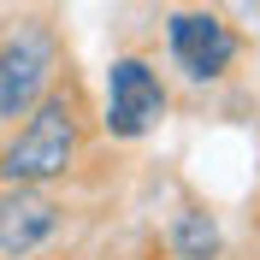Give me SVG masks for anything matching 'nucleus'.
Wrapping results in <instances>:
<instances>
[{
  "instance_id": "obj_1",
  "label": "nucleus",
  "mask_w": 260,
  "mask_h": 260,
  "mask_svg": "<svg viewBox=\"0 0 260 260\" xmlns=\"http://www.w3.org/2000/svg\"><path fill=\"white\" fill-rule=\"evenodd\" d=\"M95 101L77 71H65L18 124L0 130V183L30 189H71L95 154Z\"/></svg>"
},
{
  "instance_id": "obj_2",
  "label": "nucleus",
  "mask_w": 260,
  "mask_h": 260,
  "mask_svg": "<svg viewBox=\"0 0 260 260\" xmlns=\"http://www.w3.org/2000/svg\"><path fill=\"white\" fill-rule=\"evenodd\" d=\"M178 89L172 71L148 48H124L101 65V95H95V136L107 148H142L172 124Z\"/></svg>"
},
{
  "instance_id": "obj_3",
  "label": "nucleus",
  "mask_w": 260,
  "mask_h": 260,
  "mask_svg": "<svg viewBox=\"0 0 260 260\" xmlns=\"http://www.w3.org/2000/svg\"><path fill=\"white\" fill-rule=\"evenodd\" d=\"M160 53L166 71L183 83V89H225L237 77V65L248 59V36L237 30V18L207 6V0H189V6H172L160 18Z\"/></svg>"
},
{
  "instance_id": "obj_4",
  "label": "nucleus",
  "mask_w": 260,
  "mask_h": 260,
  "mask_svg": "<svg viewBox=\"0 0 260 260\" xmlns=\"http://www.w3.org/2000/svg\"><path fill=\"white\" fill-rule=\"evenodd\" d=\"M65 71H71V48L48 12L0 18V130L18 124Z\"/></svg>"
},
{
  "instance_id": "obj_5",
  "label": "nucleus",
  "mask_w": 260,
  "mask_h": 260,
  "mask_svg": "<svg viewBox=\"0 0 260 260\" xmlns=\"http://www.w3.org/2000/svg\"><path fill=\"white\" fill-rule=\"evenodd\" d=\"M71 231V201L59 189L0 183V260H42Z\"/></svg>"
},
{
  "instance_id": "obj_6",
  "label": "nucleus",
  "mask_w": 260,
  "mask_h": 260,
  "mask_svg": "<svg viewBox=\"0 0 260 260\" xmlns=\"http://www.w3.org/2000/svg\"><path fill=\"white\" fill-rule=\"evenodd\" d=\"M154 243H160L166 260H231V231L219 219V207L213 201H195V195H183L178 207L166 213V225H160Z\"/></svg>"
},
{
  "instance_id": "obj_7",
  "label": "nucleus",
  "mask_w": 260,
  "mask_h": 260,
  "mask_svg": "<svg viewBox=\"0 0 260 260\" xmlns=\"http://www.w3.org/2000/svg\"><path fill=\"white\" fill-rule=\"evenodd\" d=\"M136 260H166V254H160V243L148 237V243H142V254H136Z\"/></svg>"
}]
</instances>
